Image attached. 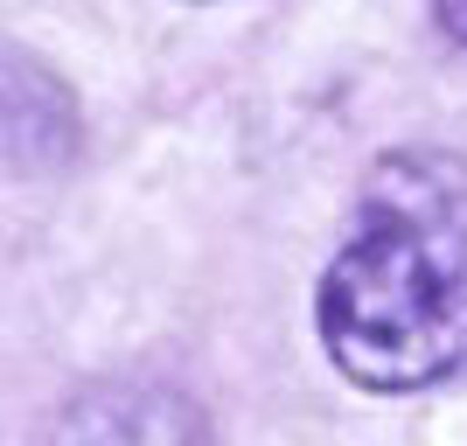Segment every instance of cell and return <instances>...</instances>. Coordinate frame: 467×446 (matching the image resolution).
Masks as SVG:
<instances>
[{"mask_svg":"<svg viewBox=\"0 0 467 446\" xmlns=\"http://www.w3.org/2000/svg\"><path fill=\"white\" fill-rule=\"evenodd\" d=\"M314 328L370 398L440 390L467 369V161L390 147L356 189L342 252L321 272Z\"/></svg>","mask_w":467,"mask_h":446,"instance_id":"cell-1","label":"cell"},{"mask_svg":"<svg viewBox=\"0 0 467 446\" xmlns=\"http://www.w3.org/2000/svg\"><path fill=\"white\" fill-rule=\"evenodd\" d=\"M49 446H216L210 419L189 390L147 384V377H119V384H91L63 405Z\"/></svg>","mask_w":467,"mask_h":446,"instance_id":"cell-2","label":"cell"},{"mask_svg":"<svg viewBox=\"0 0 467 446\" xmlns=\"http://www.w3.org/2000/svg\"><path fill=\"white\" fill-rule=\"evenodd\" d=\"M432 21H440V36L453 49H467V0H432Z\"/></svg>","mask_w":467,"mask_h":446,"instance_id":"cell-3","label":"cell"}]
</instances>
